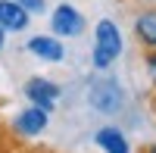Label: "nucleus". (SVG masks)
Returning a JSON list of instances; mask_svg holds the SVG:
<instances>
[{"mask_svg": "<svg viewBox=\"0 0 156 153\" xmlns=\"http://www.w3.org/2000/svg\"><path fill=\"white\" fill-rule=\"evenodd\" d=\"M87 106L94 112H100V116H115V112H122V106H125L122 81L115 78V75H106V72L94 75L90 84H87Z\"/></svg>", "mask_w": 156, "mask_h": 153, "instance_id": "obj_1", "label": "nucleus"}, {"mask_svg": "<svg viewBox=\"0 0 156 153\" xmlns=\"http://www.w3.org/2000/svg\"><path fill=\"white\" fill-rule=\"evenodd\" d=\"M125 41H122V31L112 19H100L94 25V50H90V62H94L97 72H106L115 59L122 56Z\"/></svg>", "mask_w": 156, "mask_h": 153, "instance_id": "obj_2", "label": "nucleus"}, {"mask_svg": "<svg viewBox=\"0 0 156 153\" xmlns=\"http://www.w3.org/2000/svg\"><path fill=\"white\" fill-rule=\"evenodd\" d=\"M25 97H28V103L31 106H41V109H53L59 103V97H62V87L56 81H50V78H41V75H34V78L25 81Z\"/></svg>", "mask_w": 156, "mask_h": 153, "instance_id": "obj_3", "label": "nucleus"}, {"mask_svg": "<svg viewBox=\"0 0 156 153\" xmlns=\"http://www.w3.org/2000/svg\"><path fill=\"white\" fill-rule=\"evenodd\" d=\"M50 28H53L56 37H78V34H84V16L72 3H59L50 16Z\"/></svg>", "mask_w": 156, "mask_h": 153, "instance_id": "obj_4", "label": "nucleus"}, {"mask_svg": "<svg viewBox=\"0 0 156 153\" xmlns=\"http://www.w3.org/2000/svg\"><path fill=\"white\" fill-rule=\"evenodd\" d=\"M47 122H50V112L41 109V106H28V109H22L16 119H12V131L22 134V137H37L44 128H47Z\"/></svg>", "mask_w": 156, "mask_h": 153, "instance_id": "obj_5", "label": "nucleus"}, {"mask_svg": "<svg viewBox=\"0 0 156 153\" xmlns=\"http://www.w3.org/2000/svg\"><path fill=\"white\" fill-rule=\"evenodd\" d=\"M25 47H28V53H34L44 62H62L66 59V47H62V41L56 34H34Z\"/></svg>", "mask_w": 156, "mask_h": 153, "instance_id": "obj_6", "label": "nucleus"}, {"mask_svg": "<svg viewBox=\"0 0 156 153\" xmlns=\"http://www.w3.org/2000/svg\"><path fill=\"white\" fill-rule=\"evenodd\" d=\"M94 144L103 153H131V144H128L125 131L115 128V125H103V128L94 134Z\"/></svg>", "mask_w": 156, "mask_h": 153, "instance_id": "obj_7", "label": "nucleus"}, {"mask_svg": "<svg viewBox=\"0 0 156 153\" xmlns=\"http://www.w3.org/2000/svg\"><path fill=\"white\" fill-rule=\"evenodd\" d=\"M134 37L140 41L144 50H156V6L137 12V19H134Z\"/></svg>", "mask_w": 156, "mask_h": 153, "instance_id": "obj_8", "label": "nucleus"}, {"mask_svg": "<svg viewBox=\"0 0 156 153\" xmlns=\"http://www.w3.org/2000/svg\"><path fill=\"white\" fill-rule=\"evenodd\" d=\"M28 16L31 12H25L16 0H0V28L3 31H22L28 25Z\"/></svg>", "mask_w": 156, "mask_h": 153, "instance_id": "obj_9", "label": "nucleus"}, {"mask_svg": "<svg viewBox=\"0 0 156 153\" xmlns=\"http://www.w3.org/2000/svg\"><path fill=\"white\" fill-rule=\"evenodd\" d=\"M25 12H44V0H16Z\"/></svg>", "mask_w": 156, "mask_h": 153, "instance_id": "obj_10", "label": "nucleus"}, {"mask_svg": "<svg viewBox=\"0 0 156 153\" xmlns=\"http://www.w3.org/2000/svg\"><path fill=\"white\" fill-rule=\"evenodd\" d=\"M147 75H150V81L156 84V50H147Z\"/></svg>", "mask_w": 156, "mask_h": 153, "instance_id": "obj_11", "label": "nucleus"}, {"mask_svg": "<svg viewBox=\"0 0 156 153\" xmlns=\"http://www.w3.org/2000/svg\"><path fill=\"white\" fill-rule=\"evenodd\" d=\"M137 3H147V6H156V0H137Z\"/></svg>", "mask_w": 156, "mask_h": 153, "instance_id": "obj_12", "label": "nucleus"}, {"mask_svg": "<svg viewBox=\"0 0 156 153\" xmlns=\"http://www.w3.org/2000/svg\"><path fill=\"white\" fill-rule=\"evenodd\" d=\"M144 153H156V147H147V150H144Z\"/></svg>", "mask_w": 156, "mask_h": 153, "instance_id": "obj_13", "label": "nucleus"}, {"mask_svg": "<svg viewBox=\"0 0 156 153\" xmlns=\"http://www.w3.org/2000/svg\"><path fill=\"white\" fill-rule=\"evenodd\" d=\"M0 47H3V28H0Z\"/></svg>", "mask_w": 156, "mask_h": 153, "instance_id": "obj_14", "label": "nucleus"}]
</instances>
